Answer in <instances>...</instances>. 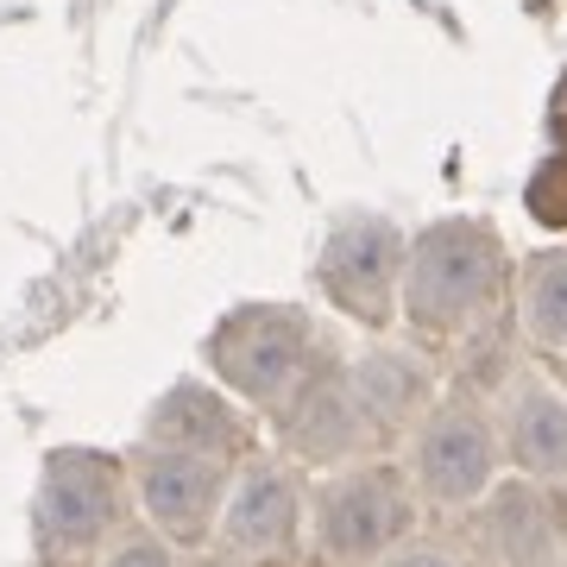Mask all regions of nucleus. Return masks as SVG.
<instances>
[{
	"mask_svg": "<svg viewBox=\"0 0 567 567\" xmlns=\"http://www.w3.org/2000/svg\"><path fill=\"white\" fill-rule=\"evenodd\" d=\"M114 529V466L95 454H58L39 492V543L51 567H82Z\"/></svg>",
	"mask_w": 567,
	"mask_h": 567,
	"instance_id": "1",
	"label": "nucleus"
},
{
	"mask_svg": "<svg viewBox=\"0 0 567 567\" xmlns=\"http://www.w3.org/2000/svg\"><path fill=\"white\" fill-rule=\"evenodd\" d=\"M145 492H152V511H158L177 536H196L203 517H208V498H215V480L189 461H164V466H152V486Z\"/></svg>",
	"mask_w": 567,
	"mask_h": 567,
	"instance_id": "2",
	"label": "nucleus"
},
{
	"mask_svg": "<svg viewBox=\"0 0 567 567\" xmlns=\"http://www.w3.org/2000/svg\"><path fill=\"white\" fill-rule=\"evenodd\" d=\"M114 567H171V561H164V555H158V548H126V555H121V561H114Z\"/></svg>",
	"mask_w": 567,
	"mask_h": 567,
	"instance_id": "3",
	"label": "nucleus"
}]
</instances>
